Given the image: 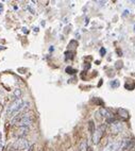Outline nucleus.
I'll return each instance as SVG.
<instances>
[{
  "label": "nucleus",
  "mask_w": 135,
  "mask_h": 151,
  "mask_svg": "<svg viewBox=\"0 0 135 151\" xmlns=\"http://www.w3.org/2000/svg\"><path fill=\"white\" fill-rule=\"evenodd\" d=\"M13 95H14V97H15L16 99H20V97H21V90L16 88L15 91L13 92Z\"/></svg>",
  "instance_id": "nucleus-10"
},
{
  "label": "nucleus",
  "mask_w": 135,
  "mask_h": 151,
  "mask_svg": "<svg viewBox=\"0 0 135 151\" xmlns=\"http://www.w3.org/2000/svg\"><path fill=\"white\" fill-rule=\"evenodd\" d=\"M23 32H25V33H28V31H27V29H26V28H23Z\"/></svg>",
  "instance_id": "nucleus-19"
},
{
  "label": "nucleus",
  "mask_w": 135,
  "mask_h": 151,
  "mask_svg": "<svg viewBox=\"0 0 135 151\" xmlns=\"http://www.w3.org/2000/svg\"><path fill=\"white\" fill-rule=\"evenodd\" d=\"M30 131V128L29 127H19L18 131L16 132V136L19 137V138H23V136L27 135Z\"/></svg>",
  "instance_id": "nucleus-6"
},
{
  "label": "nucleus",
  "mask_w": 135,
  "mask_h": 151,
  "mask_svg": "<svg viewBox=\"0 0 135 151\" xmlns=\"http://www.w3.org/2000/svg\"><path fill=\"white\" fill-rule=\"evenodd\" d=\"M104 131H105V127L103 125L100 126L98 129H96L94 131V133L92 134V135H93V143L94 144L99 143L100 140H101V137L103 136V134H104Z\"/></svg>",
  "instance_id": "nucleus-4"
},
{
  "label": "nucleus",
  "mask_w": 135,
  "mask_h": 151,
  "mask_svg": "<svg viewBox=\"0 0 135 151\" xmlns=\"http://www.w3.org/2000/svg\"><path fill=\"white\" fill-rule=\"evenodd\" d=\"M33 122V114L20 113L16 114L12 119V125H18L19 127H29Z\"/></svg>",
  "instance_id": "nucleus-1"
},
{
  "label": "nucleus",
  "mask_w": 135,
  "mask_h": 151,
  "mask_svg": "<svg viewBox=\"0 0 135 151\" xmlns=\"http://www.w3.org/2000/svg\"><path fill=\"white\" fill-rule=\"evenodd\" d=\"M111 129H112V132L117 134V133L121 132L122 130V124L119 122V121H114L112 122V126H111Z\"/></svg>",
  "instance_id": "nucleus-5"
},
{
  "label": "nucleus",
  "mask_w": 135,
  "mask_h": 151,
  "mask_svg": "<svg viewBox=\"0 0 135 151\" xmlns=\"http://www.w3.org/2000/svg\"><path fill=\"white\" fill-rule=\"evenodd\" d=\"M87 142L86 140H82L80 144V151H87Z\"/></svg>",
  "instance_id": "nucleus-9"
},
{
  "label": "nucleus",
  "mask_w": 135,
  "mask_h": 151,
  "mask_svg": "<svg viewBox=\"0 0 135 151\" xmlns=\"http://www.w3.org/2000/svg\"><path fill=\"white\" fill-rule=\"evenodd\" d=\"M27 104V102H23V100L21 98L16 99L15 101H13L11 103V106H9L8 113H7V117H12V116H15V114H17L19 111L25 108V106Z\"/></svg>",
  "instance_id": "nucleus-2"
},
{
  "label": "nucleus",
  "mask_w": 135,
  "mask_h": 151,
  "mask_svg": "<svg viewBox=\"0 0 135 151\" xmlns=\"http://www.w3.org/2000/svg\"><path fill=\"white\" fill-rule=\"evenodd\" d=\"M105 52H106V50H105L104 48H101V49H100V54H101V55H104Z\"/></svg>",
  "instance_id": "nucleus-15"
},
{
  "label": "nucleus",
  "mask_w": 135,
  "mask_h": 151,
  "mask_svg": "<svg viewBox=\"0 0 135 151\" xmlns=\"http://www.w3.org/2000/svg\"><path fill=\"white\" fill-rule=\"evenodd\" d=\"M111 86H112L113 88L118 87L119 86V81H118V80H113L112 82H111Z\"/></svg>",
  "instance_id": "nucleus-12"
},
{
  "label": "nucleus",
  "mask_w": 135,
  "mask_h": 151,
  "mask_svg": "<svg viewBox=\"0 0 135 151\" xmlns=\"http://www.w3.org/2000/svg\"><path fill=\"white\" fill-rule=\"evenodd\" d=\"M2 111H3V106H2V104L0 103V115H1V113H2Z\"/></svg>",
  "instance_id": "nucleus-17"
},
{
  "label": "nucleus",
  "mask_w": 135,
  "mask_h": 151,
  "mask_svg": "<svg viewBox=\"0 0 135 151\" xmlns=\"http://www.w3.org/2000/svg\"><path fill=\"white\" fill-rule=\"evenodd\" d=\"M10 151H16V150H14V149H12V150H10Z\"/></svg>",
  "instance_id": "nucleus-21"
},
{
  "label": "nucleus",
  "mask_w": 135,
  "mask_h": 151,
  "mask_svg": "<svg viewBox=\"0 0 135 151\" xmlns=\"http://www.w3.org/2000/svg\"><path fill=\"white\" fill-rule=\"evenodd\" d=\"M128 13H129V11H128V10H126V11H124V16L128 15Z\"/></svg>",
  "instance_id": "nucleus-18"
},
{
  "label": "nucleus",
  "mask_w": 135,
  "mask_h": 151,
  "mask_svg": "<svg viewBox=\"0 0 135 151\" xmlns=\"http://www.w3.org/2000/svg\"><path fill=\"white\" fill-rule=\"evenodd\" d=\"M134 32H135V27H134Z\"/></svg>",
  "instance_id": "nucleus-22"
},
{
  "label": "nucleus",
  "mask_w": 135,
  "mask_h": 151,
  "mask_svg": "<svg viewBox=\"0 0 135 151\" xmlns=\"http://www.w3.org/2000/svg\"><path fill=\"white\" fill-rule=\"evenodd\" d=\"M3 12V4L2 3H0V14Z\"/></svg>",
  "instance_id": "nucleus-16"
},
{
  "label": "nucleus",
  "mask_w": 135,
  "mask_h": 151,
  "mask_svg": "<svg viewBox=\"0 0 135 151\" xmlns=\"http://www.w3.org/2000/svg\"><path fill=\"white\" fill-rule=\"evenodd\" d=\"M88 128H90V132L93 134L94 133V131L96 130V128H95V124H94V121H92L90 120V122H88Z\"/></svg>",
  "instance_id": "nucleus-11"
},
{
  "label": "nucleus",
  "mask_w": 135,
  "mask_h": 151,
  "mask_svg": "<svg viewBox=\"0 0 135 151\" xmlns=\"http://www.w3.org/2000/svg\"><path fill=\"white\" fill-rule=\"evenodd\" d=\"M100 114H101L102 116L104 118H106V120L108 121H112V118H113V114L110 112L108 109H105V108H102L100 110Z\"/></svg>",
  "instance_id": "nucleus-7"
},
{
  "label": "nucleus",
  "mask_w": 135,
  "mask_h": 151,
  "mask_svg": "<svg viewBox=\"0 0 135 151\" xmlns=\"http://www.w3.org/2000/svg\"><path fill=\"white\" fill-rule=\"evenodd\" d=\"M28 148H29V143L23 137V138H17L13 143V149L16 151H21V150H25V149H28Z\"/></svg>",
  "instance_id": "nucleus-3"
},
{
  "label": "nucleus",
  "mask_w": 135,
  "mask_h": 151,
  "mask_svg": "<svg viewBox=\"0 0 135 151\" xmlns=\"http://www.w3.org/2000/svg\"><path fill=\"white\" fill-rule=\"evenodd\" d=\"M65 55H66V60H68V59H72V52H69V51H67V52L65 53Z\"/></svg>",
  "instance_id": "nucleus-14"
},
{
  "label": "nucleus",
  "mask_w": 135,
  "mask_h": 151,
  "mask_svg": "<svg viewBox=\"0 0 135 151\" xmlns=\"http://www.w3.org/2000/svg\"><path fill=\"white\" fill-rule=\"evenodd\" d=\"M118 115H119L121 118H124V119H128V118L130 117L129 112H128L126 109H118Z\"/></svg>",
  "instance_id": "nucleus-8"
},
{
  "label": "nucleus",
  "mask_w": 135,
  "mask_h": 151,
  "mask_svg": "<svg viewBox=\"0 0 135 151\" xmlns=\"http://www.w3.org/2000/svg\"><path fill=\"white\" fill-rule=\"evenodd\" d=\"M66 72H67V73H70V75H72V73H75V72H76V69H74V68H72V67H67V68H66Z\"/></svg>",
  "instance_id": "nucleus-13"
},
{
  "label": "nucleus",
  "mask_w": 135,
  "mask_h": 151,
  "mask_svg": "<svg viewBox=\"0 0 135 151\" xmlns=\"http://www.w3.org/2000/svg\"><path fill=\"white\" fill-rule=\"evenodd\" d=\"M28 151H33V150H32V147H29V150H28Z\"/></svg>",
  "instance_id": "nucleus-20"
}]
</instances>
